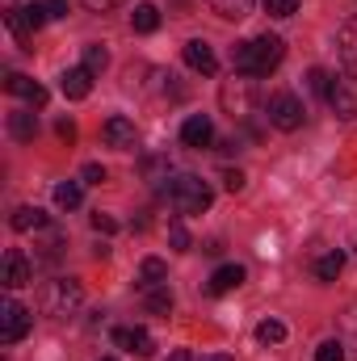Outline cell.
<instances>
[{
	"label": "cell",
	"instance_id": "cell-1",
	"mask_svg": "<svg viewBox=\"0 0 357 361\" xmlns=\"http://www.w3.org/2000/svg\"><path fill=\"white\" fill-rule=\"evenodd\" d=\"M286 59V42L277 34H261V38H248V42H236L231 47V68L244 72V76H269L277 72Z\"/></svg>",
	"mask_w": 357,
	"mask_h": 361
},
{
	"label": "cell",
	"instance_id": "cell-2",
	"mask_svg": "<svg viewBox=\"0 0 357 361\" xmlns=\"http://www.w3.org/2000/svg\"><path fill=\"white\" fill-rule=\"evenodd\" d=\"M164 197H169V206H173L177 214H202V210H210V202H214L210 185L202 177H193V173L164 177Z\"/></svg>",
	"mask_w": 357,
	"mask_h": 361
},
{
	"label": "cell",
	"instance_id": "cell-3",
	"mask_svg": "<svg viewBox=\"0 0 357 361\" xmlns=\"http://www.w3.org/2000/svg\"><path fill=\"white\" fill-rule=\"evenodd\" d=\"M80 302H85V290H80L76 277H55V281H47V290H42V311L55 315V319L76 315Z\"/></svg>",
	"mask_w": 357,
	"mask_h": 361
},
{
	"label": "cell",
	"instance_id": "cell-4",
	"mask_svg": "<svg viewBox=\"0 0 357 361\" xmlns=\"http://www.w3.org/2000/svg\"><path fill=\"white\" fill-rule=\"evenodd\" d=\"M265 118H269V126H277V130H298L307 109H303V101L294 92H273L265 101Z\"/></svg>",
	"mask_w": 357,
	"mask_h": 361
},
{
	"label": "cell",
	"instance_id": "cell-5",
	"mask_svg": "<svg viewBox=\"0 0 357 361\" xmlns=\"http://www.w3.org/2000/svg\"><path fill=\"white\" fill-rule=\"evenodd\" d=\"M30 311L17 302V298H4L0 302V345H17L25 332H30Z\"/></svg>",
	"mask_w": 357,
	"mask_h": 361
},
{
	"label": "cell",
	"instance_id": "cell-6",
	"mask_svg": "<svg viewBox=\"0 0 357 361\" xmlns=\"http://www.w3.org/2000/svg\"><path fill=\"white\" fill-rule=\"evenodd\" d=\"M0 281H4V290H21V286H30V281H34V265H30V257H25L21 248H8V252H4Z\"/></svg>",
	"mask_w": 357,
	"mask_h": 361
},
{
	"label": "cell",
	"instance_id": "cell-7",
	"mask_svg": "<svg viewBox=\"0 0 357 361\" xmlns=\"http://www.w3.org/2000/svg\"><path fill=\"white\" fill-rule=\"evenodd\" d=\"M101 139H105V147H114V152H131V147L139 143V130H135V122H131V118L114 114V118H105Z\"/></svg>",
	"mask_w": 357,
	"mask_h": 361
},
{
	"label": "cell",
	"instance_id": "cell-8",
	"mask_svg": "<svg viewBox=\"0 0 357 361\" xmlns=\"http://www.w3.org/2000/svg\"><path fill=\"white\" fill-rule=\"evenodd\" d=\"M341 118H357V76H332V89L324 97Z\"/></svg>",
	"mask_w": 357,
	"mask_h": 361
},
{
	"label": "cell",
	"instance_id": "cell-9",
	"mask_svg": "<svg viewBox=\"0 0 357 361\" xmlns=\"http://www.w3.org/2000/svg\"><path fill=\"white\" fill-rule=\"evenodd\" d=\"M185 63H189L193 72H202V76H214V72H219V59H214V51H210L206 38H189V42H185Z\"/></svg>",
	"mask_w": 357,
	"mask_h": 361
},
{
	"label": "cell",
	"instance_id": "cell-10",
	"mask_svg": "<svg viewBox=\"0 0 357 361\" xmlns=\"http://www.w3.org/2000/svg\"><path fill=\"white\" fill-rule=\"evenodd\" d=\"M181 143H185V147H210V143H214V122H210L206 114L185 118V126H181Z\"/></svg>",
	"mask_w": 357,
	"mask_h": 361
},
{
	"label": "cell",
	"instance_id": "cell-11",
	"mask_svg": "<svg viewBox=\"0 0 357 361\" xmlns=\"http://www.w3.org/2000/svg\"><path fill=\"white\" fill-rule=\"evenodd\" d=\"M4 89L13 92V97H21V101H30L34 109H42V105H47V89H42L38 80L21 76V72H8V76H4Z\"/></svg>",
	"mask_w": 357,
	"mask_h": 361
},
{
	"label": "cell",
	"instance_id": "cell-12",
	"mask_svg": "<svg viewBox=\"0 0 357 361\" xmlns=\"http://www.w3.org/2000/svg\"><path fill=\"white\" fill-rule=\"evenodd\" d=\"M337 47H341V63H345V72H349V76H357V17H349V21L341 25Z\"/></svg>",
	"mask_w": 357,
	"mask_h": 361
},
{
	"label": "cell",
	"instance_id": "cell-13",
	"mask_svg": "<svg viewBox=\"0 0 357 361\" xmlns=\"http://www.w3.org/2000/svg\"><path fill=\"white\" fill-rule=\"evenodd\" d=\"M59 85H63V97H68V101H85L92 92V72L89 68H68Z\"/></svg>",
	"mask_w": 357,
	"mask_h": 361
},
{
	"label": "cell",
	"instance_id": "cell-14",
	"mask_svg": "<svg viewBox=\"0 0 357 361\" xmlns=\"http://www.w3.org/2000/svg\"><path fill=\"white\" fill-rule=\"evenodd\" d=\"M244 277H248L244 265H219V269L210 273V286H206V290H210V294H231L236 286H244Z\"/></svg>",
	"mask_w": 357,
	"mask_h": 361
},
{
	"label": "cell",
	"instance_id": "cell-15",
	"mask_svg": "<svg viewBox=\"0 0 357 361\" xmlns=\"http://www.w3.org/2000/svg\"><path fill=\"white\" fill-rule=\"evenodd\" d=\"M8 135H13L17 143H34V135H38V114H34V109L8 114Z\"/></svg>",
	"mask_w": 357,
	"mask_h": 361
},
{
	"label": "cell",
	"instance_id": "cell-16",
	"mask_svg": "<svg viewBox=\"0 0 357 361\" xmlns=\"http://www.w3.org/2000/svg\"><path fill=\"white\" fill-rule=\"evenodd\" d=\"M8 223H13V231H42L47 227V214L38 206H17Z\"/></svg>",
	"mask_w": 357,
	"mask_h": 361
},
{
	"label": "cell",
	"instance_id": "cell-17",
	"mask_svg": "<svg viewBox=\"0 0 357 361\" xmlns=\"http://www.w3.org/2000/svg\"><path fill=\"white\" fill-rule=\"evenodd\" d=\"M206 4H210L223 21H244V17L253 13V4H257V0H206Z\"/></svg>",
	"mask_w": 357,
	"mask_h": 361
},
{
	"label": "cell",
	"instance_id": "cell-18",
	"mask_svg": "<svg viewBox=\"0 0 357 361\" xmlns=\"http://www.w3.org/2000/svg\"><path fill=\"white\" fill-rule=\"evenodd\" d=\"M169 281V265L160 261V257H147L143 265H139V286L143 290H152V286H164Z\"/></svg>",
	"mask_w": 357,
	"mask_h": 361
},
{
	"label": "cell",
	"instance_id": "cell-19",
	"mask_svg": "<svg viewBox=\"0 0 357 361\" xmlns=\"http://www.w3.org/2000/svg\"><path fill=\"white\" fill-rule=\"evenodd\" d=\"M131 25H135L139 34H156V30H160V8H156V4H135Z\"/></svg>",
	"mask_w": 357,
	"mask_h": 361
},
{
	"label": "cell",
	"instance_id": "cell-20",
	"mask_svg": "<svg viewBox=\"0 0 357 361\" xmlns=\"http://www.w3.org/2000/svg\"><path fill=\"white\" fill-rule=\"evenodd\" d=\"M80 202H85L80 180H59V185H55V206H59V210H76Z\"/></svg>",
	"mask_w": 357,
	"mask_h": 361
},
{
	"label": "cell",
	"instance_id": "cell-21",
	"mask_svg": "<svg viewBox=\"0 0 357 361\" xmlns=\"http://www.w3.org/2000/svg\"><path fill=\"white\" fill-rule=\"evenodd\" d=\"M341 269H345V257H341V252H324V257L315 261V277H320V281H337Z\"/></svg>",
	"mask_w": 357,
	"mask_h": 361
},
{
	"label": "cell",
	"instance_id": "cell-22",
	"mask_svg": "<svg viewBox=\"0 0 357 361\" xmlns=\"http://www.w3.org/2000/svg\"><path fill=\"white\" fill-rule=\"evenodd\" d=\"M147 311L152 315H169L173 311V290L169 286H152L147 290Z\"/></svg>",
	"mask_w": 357,
	"mask_h": 361
},
{
	"label": "cell",
	"instance_id": "cell-23",
	"mask_svg": "<svg viewBox=\"0 0 357 361\" xmlns=\"http://www.w3.org/2000/svg\"><path fill=\"white\" fill-rule=\"evenodd\" d=\"M257 341H261V345H282V341H286V324H282V319H261V324H257Z\"/></svg>",
	"mask_w": 357,
	"mask_h": 361
},
{
	"label": "cell",
	"instance_id": "cell-24",
	"mask_svg": "<svg viewBox=\"0 0 357 361\" xmlns=\"http://www.w3.org/2000/svg\"><path fill=\"white\" fill-rule=\"evenodd\" d=\"M223 101H227L231 109L248 114V80H236V85H227V89H223Z\"/></svg>",
	"mask_w": 357,
	"mask_h": 361
},
{
	"label": "cell",
	"instance_id": "cell-25",
	"mask_svg": "<svg viewBox=\"0 0 357 361\" xmlns=\"http://www.w3.org/2000/svg\"><path fill=\"white\" fill-rule=\"evenodd\" d=\"M4 25H8V34H13L17 42H25V38H30V21H25V13H21V8H8V13H4Z\"/></svg>",
	"mask_w": 357,
	"mask_h": 361
},
{
	"label": "cell",
	"instance_id": "cell-26",
	"mask_svg": "<svg viewBox=\"0 0 357 361\" xmlns=\"http://www.w3.org/2000/svg\"><path fill=\"white\" fill-rule=\"evenodd\" d=\"M131 353H139V357H152L156 353V341H152L147 328H131Z\"/></svg>",
	"mask_w": 357,
	"mask_h": 361
},
{
	"label": "cell",
	"instance_id": "cell-27",
	"mask_svg": "<svg viewBox=\"0 0 357 361\" xmlns=\"http://www.w3.org/2000/svg\"><path fill=\"white\" fill-rule=\"evenodd\" d=\"M80 68H89L92 76H97V72H105V68H109V51H105V47H97V42L85 47V63H80Z\"/></svg>",
	"mask_w": 357,
	"mask_h": 361
},
{
	"label": "cell",
	"instance_id": "cell-28",
	"mask_svg": "<svg viewBox=\"0 0 357 361\" xmlns=\"http://www.w3.org/2000/svg\"><path fill=\"white\" fill-rule=\"evenodd\" d=\"M169 244H173V252H189V248H193V240H189V231H185L181 219L169 223Z\"/></svg>",
	"mask_w": 357,
	"mask_h": 361
},
{
	"label": "cell",
	"instance_id": "cell-29",
	"mask_svg": "<svg viewBox=\"0 0 357 361\" xmlns=\"http://www.w3.org/2000/svg\"><path fill=\"white\" fill-rule=\"evenodd\" d=\"M307 85H311V92L328 97V89H332V76H328L324 68H311V72H307Z\"/></svg>",
	"mask_w": 357,
	"mask_h": 361
},
{
	"label": "cell",
	"instance_id": "cell-30",
	"mask_svg": "<svg viewBox=\"0 0 357 361\" xmlns=\"http://www.w3.org/2000/svg\"><path fill=\"white\" fill-rule=\"evenodd\" d=\"M269 17H294L298 13V0H265Z\"/></svg>",
	"mask_w": 357,
	"mask_h": 361
},
{
	"label": "cell",
	"instance_id": "cell-31",
	"mask_svg": "<svg viewBox=\"0 0 357 361\" xmlns=\"http://www.w3.org/2000/svg\"><path fill=\"white\" fill-rule=\"evenodd\" d=\"M21 13H25V21H30V30H38V25H47V21H51V13H47V4H25Z\"/></svg>",
	"mask_w": 357,
	"mask_h": 361
},
{
	"label": "cell",
	"instance_id": "cell-32",
	"mask_svg": "<svg viewBox=\"0 0 357 361\" xmlns=\"http://www.w3.org/2000/svg\"><path fill=\"white\" fill-rule=\"evenodd\" d=\"M315 361H345V349H341V341H324V345L315 349Z\"/></svg>",
	"mask_w": 357,
	"mask_h": 361
},
{
	"label": "cell",
	"instance_id": "cell-33",
	"mask_svg": "<svg viewBox=\"0 0 357 361\" xmlns=\"http://www.w3.org/2000/svg\"><path fill=\"white\" fill-rule=\"evenodd\" d=\"M89 223H92V231H97V235H114V231H118V223H114V219H109V214H101V210H97V214H92Z\"/></svg>",
	"mask_w": 357,
	"mask_h": 361
},
{
	"label": "cell",
	"instance_id": "cell-34",
	"mask_svg": "<svg viewBox=\"0 0 357 361\" xmlns=\"http://www.w3.org/2000/svg\"><path fill=\"white\" fill-rule=\"evenodd\" d=\"M223 189H227V193H240V189H244V173H240V169H227V173H223Z\"/></svg>",
	"mask_w": 357,
	"mask_h": 361
},
{
	"label": "cell",
	"instance_id": "cell-35",
	"mask_svg": "<svg viewBox=\"0 0 357 361\" xmlns=\"http://www.w3.org/2000/svg\"><path fill=\"white\" fill-rule=\"evenodd\" d=\"M55 135H59L63 143H76V122H72V118H59V122H55Z\"/></svg>",
	"mask_w": 357,
	"mask_h": 361
},
{
	"label": "cell",
	"instance_id": "cell-36",
	"mask_svg": "<svg viewBox=\"0 0 357 361\" xmlns=\"http://www.w3.org/2000/svg\"><path fill=\"white\" fill-rule=\"evenodd\" d=\"M80 4H85L89 13H109V8H118L122 0H80Z\"/></svg>",
	"mask_w": 357,
	"mask_h": 361
},
{
	"label": "cell",
	"instance_id": "cell-37",
	"mask_svg": "<svg viewBox=\"0 0 357 361\" xmlns=\"http://www.w3.org/2000/svg\"><path fill=\"white\" fill-rule=\"evenodd\" d=\"M85 180H89V185H101V180H105V169H101V164H85Z\"/></svg>",
	"mask_w": 357,
	"mask_h": 361
},
{
	"label": "cell",
	"instance_id": "cell-38",
	"mask_svg": "<svg viewBox=\"0 0 357 361\" xmlns=\"http://www.w3.org/2000/svg\"><path fill=\"white\" fill-rule=\"evenodd\" d=\"M51 17H68V0H42Z\"/></svg>",
	"mask_w": 357,
	"mask_h": 361
},
{
	"label": "cell",
	"instance_id": "cell-39",
	"mask_svg": "<svg viewBox=\"0 0 357 361\" xmlns=\"http://www.w3.org/2000/svg\"><path fill=\"white\" fill-rule=\"evenodd\" d=\"M114 345H122V349H131V328H114Z\"/></svg>",
	"mask_w": 357,
	"mask_h": 361
},
{
	"label": "cell",
	"instance_id": "cell-40",
	"mask_svg": "<svg viewBox=\"0 0 357 361\" xmlns=\"http://www.w3.org/2000/svg\"><path fill=\"white\" fill-rule=\"evenodd\" d=\"M169 361H189V353H185V349H177V353H173Z\"/></svg>",
	"mask_w": 357,
	"mask_h": 361
},
{
	"label": "cell",
	"instance_id": "cell-41",
	"mask_svg": "<svg viewBox=\"0 0 357 361\" xmlns=\"http://www.w3.org/2000/svg\"><path fill=\"white\" fill-rule=\"evenodd\" d=\"M206 361H231V357H223V353H214V357H206Z\"/></svg>",
	"mask_w": 357,
	"mask_h": 361
},
{
	"label": "cell",
	"instance_id": "cell-42",
	"mask_svg": "<svg viewBox=\"0 0 357 361\" xmlns=\"http://www.w3.org/2000/svg\"><path fill=\"white\" fill-rule=\"evenodd\" d=\"M101 361H114V357H101Z\"/></svg>",
	"mask_w": 357,
	"mask_h": 361
}]
</instances>
